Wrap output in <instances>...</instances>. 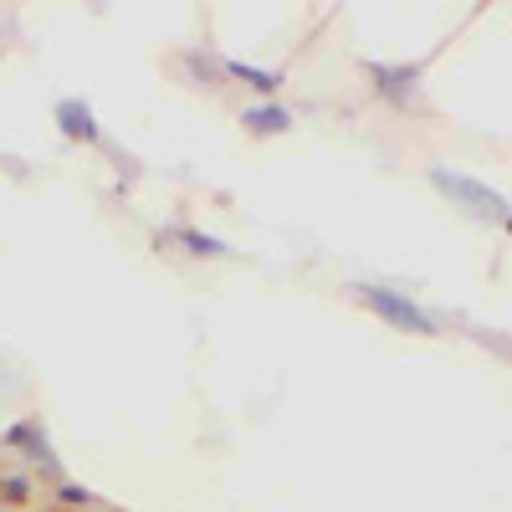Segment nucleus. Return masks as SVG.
<instances>
[{
	"instance_id": "f03ea898",
	"label": "nucleus",
	"mask_w": 512,
	"mask_h": 512,
	"mask_svg": "<svg viewBox=\"0 0 512 512\" xmlns=\"http://www.w3.org/2000/svg\"><path fill=\"white\" fill-rule=\"evenodd\" d=\"M441 190H451L456 200H466L472 210H482V216H507V205H502V195L497 190H487V185H477V180H461V175H446V169H436L431 175Z\"/></svg>"
},
{
	"instance_id": "f257e3e1",
	"label": "nucleus",
	"mask_w": 512,
	"mask_h": 512,
	"mask_svg": "<svg viewBox=\"0 0 512 512\" xmlns=\"http://www.w3.org/2000/svg\"><path fill=\"white\" fill-rule=\"evenodd\" d=\"M359 297H364L374 313H384L390 323H400V328H410V333H436L431 318H425V313L410 303V297H400V292H390V287H364Z\"/></svg>"
},
{
	"instance_id": "39448f33",
	"label": "nucleus",
	"mask_w": 512,
	"mask_h": 512,
	"mask_svg": "<svg viewBox=\"0 0 512 512\" xmlns=\"http://www.w3.org/2000/svg\"><path fill=\"white\" fill-rule=\"evenodd\" d=\"M226 72H231V77H241V82H251V88H262V93H272V88H277V72H262V67L226 62Z\"/></svg>"
},
{
	"instance_id": "1a4fd4ad",
	"label": "nucleus",
	"mask_w": 512,
	"mask_h": 512,
	"mask_svg": "<svg viewBox=\"0 0 512 512\" xmlns=\"http://www.w3.org/2000/svg\"><path fill=\"white\" fill-rule=\"evenodd\" d=\"M0 492H6V502H21V497H26V482H6Z\"/></svg>"
},
{
	"instance_id": "423d86ee",
	"label": "nucleus",
	"mask_w": 512,
	"mask_h": 512,
	"mask_svg": "<svg viewBox=\"0 0 512 512\" xmlns=\"http://www.w3.org/2000/svg\"><path fill=\"white\" fill-rule=\"evenodd\" d=\"M180 236H185V246L200 251V256H226V246H221L216 236H200V231H180Z\"/></svg>"
},
{
	"instance_id": "6e6552de",
	"label": "nucleus",
	"mask_w": 512,
	"mask_h": 512,
	"mask_svg": "<svg viewBox=\"0 0 512 512\" xmlns=\"http://www.w3.org/2000/svg\"><path fill=\"white\" fill-rule=\"evenodd\" d=\"M62 502H67V507H77V502L88 507V502H93V492H88V487H62Z\"/></svg>"
},
{
	"instance_id": "20e7f679",
	"label": "nucleus",
	"mask_w": 512,
	"mask_h": 512,
	"mask_svg": "<svg viewBox=\"0 0 512 512\" xmlns=\"http://www.w3.org/2000/svg\"><path fill=\"white\" fill-rule=\"evenodd\" d=\"M241 123L251 128V134H282V128H287L292 118H287V108H251Z\"/></svg>"
},
{
	"instance_id": "7ed1b4c3",
	"label": "nucleus",
	"mask_w": 512,
	"mask_h": 512,
	"mask_svg": "<svg viewBox=\"0 0 512 512\" xmlns=\"http://www.w3.org/2000/svg\"><path fill=\"white\" fill-rule=\"evenodd\" d=\"M57 123H62V134H67V139L98 144V123H93V108H88V103H77V98L57 103Z\"/></svg>"
},
{
	"instance_id": "0eeeda50",
	"label": "nucleus",
	"mask_w": 512,
	"mask_h": 512,
	"mask_svg": "<svg viewBox=\"0 0 512 512\" xmlns=\"http://www.w3.org/2000/svg\"><path fill=\"white\" fill-rule=\"evenodd\" d=\"M374 77H384V88L390 93H405V82H415V67L405 72V67H374Z\"/></svg>"
}]
</instances>
